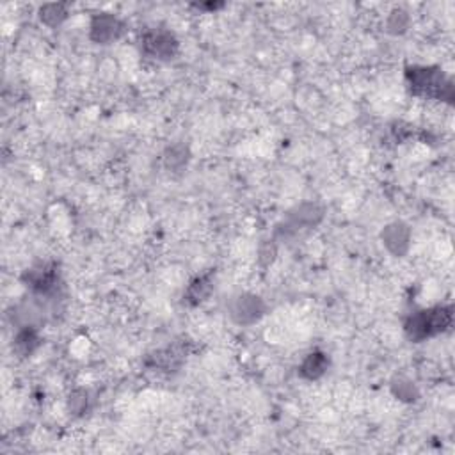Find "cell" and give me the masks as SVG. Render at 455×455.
I'll use <instances>...</instances> for the list:
<instances>
[{
  "label": "cell",
  "instance_id": "6da1fadb",
  "mask_svg": "<svg viewBox=\"0 0 455 455\" xmlns=\"http://www.w3.org/2000/svg\"><path fill=\"white\" fill-rule=\"evenodd\" d=\"M452 324V308H434L414 315L405 325L411 340H423L430 334L443 333Z\"/></svg>",
  "mask_w": 455,
  "mask_h": 455
},
{
  "label": "cell",
  "instance_id": "7a4b0ae2",
  "mask_svg": "<svg viewBox=\"0 0 455 455\" xmlns=\"http://www.w3.org/2000/svg\"><path fill=\"white\" fill-rule=\"evenodd\" d=\"M411 88L416 93L434 94V97H443L447 94V98H452V85L450 82L445 79L441 72H432V70H413L407 73Z\"/></svg>",
  "mask_w": 455,
  "mask_h": 455
},
{
  "label": "cell",
  "instance_id": "3957f363",
  "mask_svg": "<svg viewBox=\"0 0 455 455\" xmlns=\"http://www.w3.org/2000/svg\"><path fill=\"white\" fill-rule=\"evenodd\" d=\"M176 41L171 34H152L144 39V48L152 57L169 59L176 52Z\"/></svg>",
  "mask_w": 455,
  "mask_h": 455
},
{
  "label": "cell",
  "instance_id": "277c9868",
  "mask_svg": "<svg viewBox=\"0 0 455 455\" xmlns=\"http://www.w3.org/2000/svg\"><path fill=\"white\" fill-rule=\"evenodd\" d=\"M93 38L100 43H107L116 39L121 34L123 26L112 17H100L93 21Z\"/></svg>",
  "mask_w": 455,
  "mask_h": 455
},
{
  "label": "cell",
  "instance_id": "5b68a950",
  "mask_svg": "<svg viewBox=\"0 0 455 455\" xmlns=\"http://www.w3.org/2000/svg\"><path fill=\"white\" fill-rule=\"evenodd\" d=\"M261 303L258 297H241L236 301L233 315L239 322H253L261 315Z\"/></svg>",
  "mask_w": 455,
  "mask_h": 455
},
{
  "label": "cell",
  "instance_id": "8992f818",
  "mask_svg": "<svg viewBox=\"0 0 455 455\" xmlns=\"http://www.w3.org/2000/svg\"><path fill=\"white\" fill-rule=\"evenodd\" d=\"M384 242L392 249L393 253H401V249L398 245L404 244L407 245V230H405L402 224H393V226L386 228V232L383 235Z\"/></svg>",
  "mask_w": 455,
  "mask_h": 455
},
{
  "label": "cell",
  "instance_id": "52a82bcc",
  "mask_svg": "<svg viewBox=\"0 0 455 455\" xmlns=\"http://www.w3.org/2000/svg\"><path fill=\"white\" fill-rule=\"evenodd\" d=\"M325 365L327 363H325V358L322 354H310L306 361L303 363V367H301V374L304 377H308V379H315V377L324 374Z\"/></svg>",
  "mask_w": 455,
  "mask_h": 455
},
{
  "label": "cell",
  "instance_id": "ba28073f",
  "mask_svg": "<svg viewBox=\"0 0 455 455\" xmlns=\"http://www.w3.org/2000/svg\"><path fill=\"white\" fill-rule=\"evenodd\" d=\"M36 341H38V336L34 333L32 329H27L23 333L18 334L17 338V349L20 350L21 354H29L32 347L36 345Z\"/></svg>",
  "mask_w": 455,
  "mask_h": 455
},
{
  "label": "cell",
  "instance_id": "9c48e42d",
  "mask_svg": "<svg viewBox=\"0 0 455 455\" xmlns=\"http://www.w3.org/2000/svg\"><path fill=\"white\" fill-rule=\"evenodd\" d=\"M64 17H66V13H64L63 6L54 4V6H47L45 9H41V20L47 21V23H50V26L59 23Z\"/></svg>",
  "mask_w": 455,
  "mask_h": 455
}]
</instances>
